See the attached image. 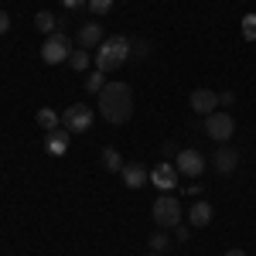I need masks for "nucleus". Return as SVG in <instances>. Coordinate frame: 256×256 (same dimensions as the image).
<instances>
[{
  "mask_svg": "<svg viewBox=\"0 0 256 256\" xmlns=\"http://www.w3.org/2000/svg\"><path fill=\"white\" fill-rule=\"evenodd\" d=\"M99 113L102 120H110L113 126L126 123L134 116V89L126 82H106L102 92H99Z\"/></svg>",
  "mask_w": 256,
  "mask_h": 256,
  "instance_id": "1",
  "label": "nucleus"
},
{
  "mask_svg": "<svg viewBox=\"0 0 256 256\" xmlns=\"http://www.w3.org/2000/svg\"><path fill=\"white\" fill-rule=\"evenodd\" d=\"M130 52H134V41H130V38H123V34L106 38L96 48V68H99V72H116L120 65L130 58Z\"/></svg>",
  "mask_w": 256,
  "mask_h": 256,
  "instance_id": "2",
  "label": "nucleus"
},
{
  "mask_svg": "<svg viewBox=\"0 0 256 256\" xmlns=\"http://www.w3.org/2000/svg\"><path fill=\"white\" fill-rule=\"evenodd\" d=\"M150 216L160 229H174L181 226V205H178V195H158V202L150 205Z\"/></svg>",
  "mask_w": 256,
  "mask_h": 256,
  "instance_id": "3",
  "label": "nucleus"
},
{
  "mask_svg": "<svg viewBox=\"0 0 256 256\" xmlns=\"http://www.w3.org/2000/svg\"><path fill=\"white\" fill-rule=\"evenodd\" d=\"M68 55H72V41L65 38L62 31H55V34H48V38H44V44H41V58L48 62V65H58V62H68Z\"/></svg>",
  "mask_w": 256,
  "mask_h": 256,
  "instance_id": "4",
  "label": "nucleus"
},
{
  "mask_svg": "<svg viewBox=\"0 0 256 256\" xmlns=\"http://www.w3.org/2000/svg\"><path fill=\"white\" fill-rule=\"evenodd\" d=\"M62 126H65L68 134H86V130H92V110H89L86 102H72V106L65 110V116H62Z\"/></svg>",
  "mask_w": 256,
  "mask_h": 256,
  "instance_id": "5",
  "label": "nucleus"
},
{
  "mask_svg": "<svg viewBox=\"0 0 256 256\" xmlns=\"http://www.w3.org/2000/svg\"><path fill=\"white\" fill-rule=\"evenodd\" d=\"M205 134H208L212 140H218V144H229V140H232V134H236V123H232V116H229V113L216 110L212 116H205Z\"/></svg>",
  "mask_w": 256,
  "mask_h": 256,
  "instance_id": "6",
  "label": "nucleus"
},
{
  "mask_svg": "<svg viewBox=\"0 0 256 256\" xmlns=\"http://www.w3.org/2000/svg\"><path fill=\"white\" fill-rule=\"evenodd\" d=\"M174 168H178V174H184V178H202L205 158H202L198 150H192V147H184V150L174 154Z\"/></svg>",
  "mask_w": 256,
  "mask_h": 256,
  "instance_id": "7",
  "label": "nucleus"
},
{
  "mask_svg": "<svg viewBox=\"0 0 256 256\" xmlns=\"http://www.w3.org/2000/svg\"><path fill=\"white\" fill-rule=\"evenodd\" d=\"M178 178H181V174H178V168L164 160V164H158V168L150 171V184L158 188L160 195H174V188H178Z\"/></svg>",
  "mask_w": 256,
  "mask_h": 256,
  "instance_id": "8",
  "label": "nucleus"
},
{
  "mask_svg": "<svg viewBox=\"0 0 256 256\" xmlns=\"http://www.w3.org/2000/svg\"><path fill=\"white\" fill-rule=\"evenodd\" d=\"M188 106H192V113H198V116H212L218 110V92H212V89H195L192 96H188Z\"/></svg>",
  "mask_w": 256,
  "mask_h": 256,
  "instance_id": "9",
  "label": "nucleus"
},
{
  "mask_svg": "<svg viewBox=\"0 0 256 256\" xmlns=\"http://www.w3.org/2000/svg\"><path fill=\"white\" fill-rule=\"evenodd\" d=\"M236 164H239V154L232 150V147H226V144L212 154V168H216L218 174H232V171H236Z\"/></svg>",
  "mask_w": 256,
  "mask_h": 256,
  "instance_id": "10",
  "label": "nucleus"
},
{
  "mask_svg": "<svg viewBox=\"0 0 256 256\" xmlns=\"http://www.w3.org/2000/svg\"><path fill=\"white\" fill-rule=\"evenodd\" d=\"M106 41V34H102V28H99L96 20H89V24H82L79 31V48H86V52H92V48H99Z\"/></svg>",
  "mask_w": 256,
  "mask_h": 256,
  "instance_id": "11",
  "label": "nucleus"
},
{
  "mask_svg": "<svg viewBox=\"0 0 256 256\" xmlns=\"http://www.w3.org/2000/svg\"><path fill=\"white\" fill-rule=\"evenodd\" d=\"M120 174H123V184H126V188H134V192L144 188V184L150 181V174H147V168H144V164H123V171H120Z\"/></svg>",
  "mask_w": 256,
  "mask_h": 256,
  "instance_id": "12",
  "label": "nucleus"
},
{
  "mask_svg": "<svg viewBox=\"0 0 256 256\" xmlns=\"http://www.w3.org/2000/svg\"><path fill=\"white\" fill-rule=\"evenodd\" d=\"M68 144H72V137H68V130H52L48 137H44V147H48V154H55V158H65V150H68Z\"/></svg>",
  "mask_w": 256,
  "mask_h": 256,
  "instance_id": "13",
  "label": "nucleus"
},
{
  "mask_svg": "<svg viewBox=\"0 0 256 256\" xmlns=\"http://www.w3.org/2000/svg\"><path fill=\"white\" fill-rule=\"evenodd\" d=\"M188 222H192L195 229L208 226V222H212V205H208V202H195V205H192V212H188Z\"/></svg>",
  "mask_w": 256,
  "mask_h": 256,
  "instance_id": "14",
  "label": "nucleus"
},
{
  "mask_svg": "<svg viewBox=\"0 0 256 256\" xmlns=\"http://www.w3.org/2000/svg\"><path fill=\"white\" fill-rule=\"evenodd\" d=\"M34 28H38L41 34H55V31H58V20H55L52 10H38V14H34Z\"/></svg>",
  "mask_w": 256,
  "mask_h": 256,
  "instance_id": "15",
  "label": "nucleus"
},
{
  "mask_svg": "<svg viewBox=\"0 0 256 256\" xmlns=\"http://www.w3.org/2000/svg\"><path fill=\"white\" fill-rule=\"evenodd\" d=\"M34 120H38V126L44 130V134H52V130H58V126H62V116L55 113V110H38V116H34Z\"/></svg>",
  "mask_w": 256,
  "mask_h": 256,
  "instance_id": "16",
  "label": "nucleus"
},
{
  "mask_svg": "<svg viewBox=\"0 0 256 256\" xmlns=\"http://www.w3.org/2000/svg\"><path fill=\"white\" fill-rule=\"evenodd\" d=\"M102 164H106V171H113V174L123 171V158H120L116 147H106V150H102Z\"/></svg>",
  "mask_w": 256,
  "mask_h": 256,
  "instance_id": "17",
  "label": "nucleus"
},
{
  "mask_svg": "<svg viewBox=\"0 0 256 256\" xmlns=\"http://www.w3.org/2000/svg\"><path fill=\"white\" fill-rule=\"evenodd\" d=\"M68 65H72L76 72H86V68H89V52H86V48H72V55H68Z\"/></svg>",
  "mask_w": 256,
  "mask_h": 256,
  "instance_id": "18",
  "label": "nucleus"
},
{
  "mask_svg": "<svg viewBox=\"0 0 256 256\" xmlns=\"http://www.w3.org/2000/svg\"><path fill=\"white\" fill-rule=\"evenodd\" d=\"M147 242H150V253H164V250L171 246V236L160 229V232H150V236H147Z\"/></svg>",
  "mask_w": 256,
  "mask_h": 256,
  "instance_id": "19",
  "label": "nucleus"
},
{
  "mask_svg": "<svg viewBox=\"0 0 256 256\" xmlns=\"http://www.w3.org/2000/svg\"><path fill=\"white\" fill-rule=\"evenodd\" d=\"M102 86H106V72H99V68H96L92 76H86V92H96V96H99Z\"/></svg>",
  "mask_w": 256,
  "mask_h": 256,
  "instance_id": "20",
  "label": "nucleus"
},
{
  "mask_svg": "<svg viewBox=\"0 0 256 256\" xmlns=\"http://www.w3.org/2000/svg\"><path fill=\"white\" fill-rule=\"evenodd\" d=\"M86 7H89V10H92V14H99V18H106V14H110V10H113V0H89V4H86Z\"/></svg>",
  "mask_w": 256,
  "mask_h": 256,
  "instance_id": "21",
  "label": "nucleus"
},
{
  "mask_svg": "<svg viewBox=\"0 0 256 256\" xmlns=\"http://www.w3.org/2000/svg\"><path fill=\"white\" fill-rule=\"evenodd\" d=\"M242 38L256 41V14H246V18H242Z\"/></svg>",
  "mask_w": 256,
  "mask_h": 256,
  "instance_id": "22",
  "label": "nucleus"
},
{
  "mask_svg": "<svg viewBox=\"0 0 256 256\" xmlns=\"http://www.w3.org/2000/svg\"><path fill=\"white\" fill-rule=\"evenodd\" d=\"M150 55V44L147 41H134V52H130V58H147Z\"/></svg>",
  "mask_w": 256,
  "mask_h": 256,
  "instance_id": "23",
  "label": "nucleus"
},
{
  "mask_svg": "<svg viewBox=\"0 0 256 256\" xmlns=\"http://www.w3.org/2000/svg\"><path fill=\"white\" fill-rule=\"evenodd\" d=\"M188 236H192L188 226H174V239H178V242H188Z\"/></svg>",
  "mask_w": 256,
  "mask_h": 256,
  "instance_id": "24",
  "label": "nucleus"
},
{
  "mask_svg": "<svg viewBox=\"0 0 256 256\" xmlns=\"http://www.w3.org/2000/svg\"><path fill=\"white\" fill-rule=\"evenodd\" d=\"M7 31H10V14L0 10V34H7Z\"/></svg>",
  "mask_w": 256,
  "mask_h": 256,
  "instance_id": "25",
  "label": "nucleus"
},
{
  "mask_svg": "<svg viewBox=\"0 0 256 256\" xmlns=\"http://www.w3.org/2000/svg\"><path fill=\"white\" fill-rule=\"evenodd\" d=\"M232 102H236L232 92H218V106H232Z\"/></svg>",
  "mask_w": 256,
  "mask_h": 256,
  "instance_id": "26",
  "label": "nucleus"
},
{
  "mask_svg": "<svg viewBox=\"0 0 256 256\" xmlns=\"http://www.w3.org/2000/svg\"><path fill=\"white\" fill-rule=\"evenodd\" d=\"M89 0H62V7H68V10H76V7H86Z\"/></svg>",
  "mask_w": 256,
  "mask_h": 256,
  "instance_id": "27",
  "label": "nucleus"
},
{
  "mask_svg": "<svg viewBox=\"0 0 256 256\" xmlns=\"http://www.w3.org/2000/svg\"><path fill=\"white\" fill-rule=\"evenodd\" d=\"M226 256H246V253H242V250H229Z\"/></svg>",
  "mask_w": 256,
  "mask_h": 256,
  "instance_id": "28",
  "label": "nucleus"
},
{
  "mask_svg": "<svg viewBox=\"0 0 256 256\" xmlns=\"http://www.w3.org/2000/svg\"><path fill=\"white\" fill-rule=\"evenodd\" d=\"M147 256H164V253H147Z\"/></svg>",
  "mask_w": 256,
  "mask_h": 256,
  "instance_id": "29",
  "label": "nucleus"
}]
</instances>
